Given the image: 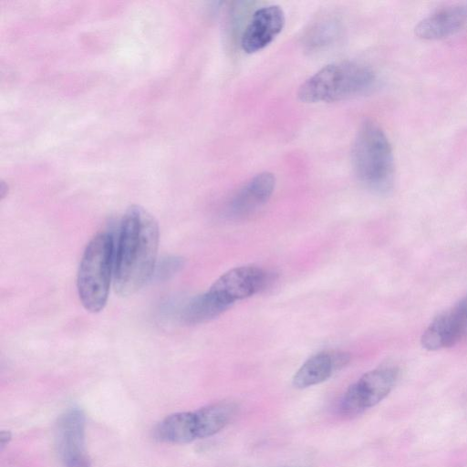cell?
<instances>
[{
  "label": "cell",
  "instance_id": "3",
  "mask_svg": "<svg viewBox=\"0 0 467 467\" xmlns=\"http://www.w3.org/2000/svg\"><path fill=\"white\" fill-rule=\"evenodd\" d=\"M376 83L373 69L355 61L328 64L308 78L297 96L306 103L333 102L364 94Z\"/></svg>",
  "mask_w": 467,
  "mask_h": 467
},
{
  "label": "cell",
  "instance_id": "8",
  "mask_svg": "<svg viewBox=\"0 0 467 467\" xmlns=\"http://www.w3.org/2000/svg\"><path fill=\"white\" fill-rule=\"evenodd\" d=\"M467 25V3L449 5L421 19L415 34L424 40H438L459 32Z\"/></svg>",
  "mask_w": 467,
  "mask_h": 467
},
{
  "label": "cell",
  "instance_id": "6",
  "mask_svg": "<svg viewBox=\"0 0 467 467\" xmlns=\"http://www.w3.org/2000/svg\"><path fill=\"white\" fill-rule=\"evenodd\" d=\"M285 23V13L281 6L270 5L257 9L243 32V50L252 54L264 49L281 33Z\"/></svg>",
  "mask_w": 467,
  "mask_h": 467
},
{
  "label": "cell",
  "instance_id": "10",
  "mask_svg": "<svg viewBox=\"0 0 467 467\" xmlns=\"http://www.w3.org/2000/svg\"><path fill=\"white\" fill-rule=\"evenodd\" d=\"M350 356L343 351H323L309 358L295 373L293 385L306 389L328 379L335 371L346 366Z\"/></svg>",
  "mask_w": 467,
  "mask_h": 467
},
{
  "label": "cell",
  "instance_id": "5",
  "mask_svg": "<svg viewBox=\"0 0 467 467\" xmlns=\"http://www.w3.org/2000/svg\"><path fill=\"white\" fill-rule=\"evenodd\" d=\"M399 371L393 367L375 368L365 373L344 393L338 411L344 417H355L374 407L394 388Z\"/></svg>",
  "mask_w": 467,
  "mask_h": 467
},
{
  "label": "cell",
  "instance_id": "19",
  "mask_svg": "<svg viewBox=\"0 0 467 467\" xmlns=\"http://www.w3.org/2000/svg\"><path fill=\"white\" fill-rule=\"evenodd\" d=\"M459 311L467 318V296H465L456 306Z\"/></svg>",
  "mask_w": 467,
  "mask_h": 467
},
{
  "label": "cell",
  "instance_id": "20",
  "mask_svg": "<svg viewBox=\"0 0 467 467\" xmlns=\"http://www.w3.org/2000/svg\"><path fill=\"white\" fill-rule=\"evenodd\" d=\"M289 467H302V466H289Z\"/></svg>",
  "mask_w": 467,
  "mask_h": 467
},
{
  "label": "cell",
  "instance_id": "12",
  "mask_svg": "<svg viewBox=\"0 0 467 467\" xmlns=\"http://www.w3.org/2000/svg\"><path fill=\"white\" fill-rule=\"evenodd\" d=\"M275 186V175L268 171L256 174L234 195L229 211L236 217L249 215L265 204Z\"/></svg>",
  "mask_w": 467,
  "mask_h": 467
},
{
  "label": "cell",
  "instance_id": "15",
  "mask_svg": "<svg viewBox=\"0 0 467 467\" xmlns=\"http://www.w3.org/2000/svg\"><path fill=\"white\" fill-rule=\"evenodd\" d=\"M235 412L236 405L230 401H218L195 410L198 439L219 432L230 423Z\"/></svg>",
  "mask_w": 467,
  "mask_h": 467
},
{
  "label": "cell",
  "instance_id": "11",
  "mask_svg": "<svg viewBox=\"0 0 467 467\" xmlns=\"http://www.w3.org/2000/svg\"><path fill=\"white\" fill-rule=\"evenodd\" d=\"M467 329V318L454 306L439 315L421 336V345L438 350L455 345Z\"/></svg>",
  "mask_w": 467,
  "mask_h": 467
},
{
  "label": "cell",
  "instance_id": "1",
  "mask_svg": "<svg viewBox=\"0 0 467 467\" xmlns=\"http://www.w3.org/2000/svg\"><path fill=\"white\" fill-rule=\"evenodd\" d=\"M159 226L151 213L139 205L125 212L114 256L113 286L120 296L137 293L154 273Z\"/></svg>",
  "mask_w": 467,
  "mask_h": 467
},
{
  "label": "cell",
  "instance_id": "2",
  "mask_svg": "<svg viewBox=\"0 0 467 467\" xmlns=\"http://www.w3.org/2000/svg\"><path fill=\"white\" fill-rule=\"evenodd\" d=\"M354 173L368 190L384 194L394 183L395 163L390 142L384 130L373 120L364 121L351 150Z\"/></svg>",
  "mask_w": 467,
  "mask_h": 467
},
{
  "label": "cell",
  "instance_id": "16",
  "mask_svg": "<svg viewBox=\"0 0 467 467\" xmlns=\"http://www.w3.org/2000/svg\"><path fill=\"white\" fill-rule=\"evenodd\" d=\"M337 26L333 20L321 21L311 29L308 35L307 46L311 48H319L328 45L336 36Z\"/></svg>",
  "mask_w": 467,
  "mask_h": 467
},
{
  "label": "cell",
  "instance_id": "7",
  "mask_svg": "<svg viewBox=\"0 0 467 467\" xmlns=\"http://www.w3.org/2000/svg\"><path fill=\"white\" fill-rule=\"evenodd\" d=\"M270 281L269 274L255 265L234 267L223 274L210 287L233 304L252 296Z\"/></svg>",
  "mask_w": 467,
  "mask_h": 467
},
{
  "label": "cell",
  "instance_id": "9",
  "mask_svg": "<svg viewBox=\"0 0 467 467\" xmlns=\"http://www.w3.org/2000/svg\"><path fill=\"white\" fill-rule=\"evenodd\" d=\"M86 418L78 408H71L59 418L56 430V441L62 462L86 455Z\"/></svg>",
  "mask_w": 467,
  "mask_h": 467
},
{
  "label": "cell",
  "instance_id": "14",
  "mask_svg": "<svg viewBox=\"0 0 467 467\" xmlns=\"http://www.w3.org/2000/svg\"><path fill=\"white\" fill-rule=\"evenodd\" d=\"M232 305L233 303L223 296L209 289L194 297L187 305L182 317L189 325L204 323L220 316Z\"/></svg>",
  "mask_w": 467,
  "mask_h": 467
},
{
  "label": "cell",
  "instance_id": "4",
  "mask_svg": "<svg viewBox=\"0 0 467 467\" xmlns=\"http://www.w3.org/2000/svg\"><path fill=\"white\" fill-rule=\"evenodd\" d=\"M115 247L111 235L100 233L87 244L78 272L77 289L84 308L101 311L108 301L114 272Z\"/></svg>",
  "mask_w": 467,
  "mask_h": 467
},
{
  "label": "cell",
  "instance_id": "17",
  "mask_svg": "<svg viewBox=\"0 0 467 467\" xmlns=\"http://www.w3.org/2000/svg\"><path fill=\"white\" fill-rule=\"evenodd\" d=\"M63 467H91V465L87 455H84L82 457L64 462Z\"/></svg>",
  "mask_w": 467,
  "mask_h": 467
},
{
  "label": "cell",
  "instance_id": "18",
  "mask_svg": "<svg viewBox=\"0 0 467 467\" xmlns=\"http://www.w3.org/2000/svg\"><path fill=\"white\" fill-rule=\"evenodd\" d=\"M12 434L9 431H2L0 432V447L3 450L11 441Z\"/></svg>",
  "mask_w": 467,
  "mask_h": 467
},
{
  "label": "cell",
  "instance_id": "13",
  "mask_svg": "<svg viewBox=\"0 0 467 467\" xmlns=\"http://www.w3.org/2000/svg\"><path fill=\"white\" fill-rule=\"evenodd\" d=\"M154 437L160 441L172 444H185L198 439L194 411L167 416L155 427Z\"/></svg>",
  "mask_w": 467,
  "mask_h": 467
}]
</instances>
